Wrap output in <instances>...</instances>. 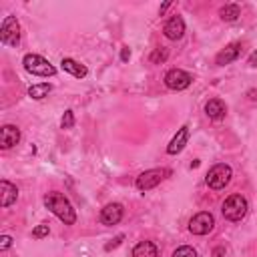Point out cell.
<instances>
[{"label":"cell","instance_id":"cell-6","mask_svg":"<svg viewBox=\"0 0 257 257\" xmlns=\"http://www.w3.org/2000/svg\"><path fill=\"white\" fill-rule=\"evenodd\" d=\"M0 40L4 46H16L20 40V24L16 20V16H6L2 20V28H0Z\"/></svg>","mask_w":257,"mask_h":257},{"label":"cell","instance_id":"cell-23","mask_svg":"<svg viewBox=\"0 0 257 257\" xmlns=\"http://www.w3.org/2000/svg\"><path fill=\"white\" fill-rule=\"evenodd\" d=\"M167 58V50L165 48H157L153 54H151V62H163Z\"/></svg>","mask_w":257,"mask_h":257},{"label":"cell","instance_id":"cell-12","mask_svg":"<svg viewBox=\"0 0 257 257\" xmlns=\"http://www.w3.org/2000/svg\"><path fill=\"white\" fill-rule=\"evenodd\" d=\"M187 141H189V126L183 124V126L177 131V135L171 139V143H169V147H167V153H169V155H177V153H181V151L185 149Z\"/></svg>","mask_w":257,"mask_h":257},{"label":"cell","instance_id":"cell-27","mask_svg":"<svg viewBox=\"0 0 257 257\" xmlns=\"http://www.w3.org/2000/svg\"><path fill=\"white\" fill-rule=\"evenodd\" d=\"M120 58H122V60H128V58H131V50H128V48H122Z\"/></svg>","mask_w":257,"mask_h":257},{"label":"cell","instance_id":"cell-11","mask_svg":"<svg viewBox=\"0 0 257 257\" xmlns=\"http://www.w3.org/2000/svg\"><path fill=\"white\" fill-rule=\"evenodd\" d=\"M18 141H20V131L14 124H4L0 131V147L6 151V149H12L14 145H18Z\"/></svg>","mask_w":257,"mask_h":257},{"label":"cell","instance_id":"cell-26","mask_svg":"<svg viewBox=\"0 0 257 257\" xmlns=\"http://www.w3.org/2000/svg\"><path fill=\"white\" fill-rule=\"evenodd\" d=\"M249 64H251V66H255V68H257V50H255V52H251V54H249Z\"/></svg>","mask_w":257,"mask_h":257},{"label":"cell","instance_id":"cell-18","mask_svg":"<svg viewBox=\"0 0 257 257\" xmlns=\"http://www.w3.org/2000/svg\"><path fill=\"white\" fill-rule=\"evenodd\" d=\"M50 90H52V84H50V82L32 84V86L28 88V96H30V98H36V100H40V98L48 96V92H50Z\"/></svg>","mask_w":257,"mask_h":257},{"label":"cell","instance_id":"cell-22","mask_svg":"<svg viewBox=\"0 0 257 257\" xmlns=\"http://www.w3.org/2000/svg\"><path fill=\"white\" fill-rule=\"evenodd\" d=\"M48 231H50V229H48V225H46V223H42V225H36V227L32 229V237H34V239L46 237V235H48Z\"/></svg>","mask_w":257,"mask_h":257},{"label":"cell","instance_id":"cell-24","mask_svg":"<svg viewBox=\"0 0 257 257\" xmlns=\"http://www.w3.org/2000/svg\"><path fill=\"white\" fill-rule=\"evenodd\" d=\"M10 245H12V237L10 235H2L0 237V251H6Z\"/></svg>","mask_w":257,"mask_h":257},{"label":"cell","instance_id":"cell-9","mask_svg":"<svg viewBox=\"0 0 257 257\" xmlns=\"http://www.w3.org/2000/svg\"><path fill=\"white\" fill-rule=\"evenodd\" d=\"M163 32L169 40H179L183 34H185V22L181 16H171L167 20V24L163 26Z\"/></svg>","mask_w":257,"mask_h":257},{"label":"cell","instance_id":"cell-5","mask_svg":"<svg viewBox=\"0 0 257 257\" xmlns=\"http://www.w3.org/2000/svg\"><path fill=\"white\" fill-rule=\"evenodd\" d=\"M169 175H171L169 169H149V171H145V173H141V175L137 177L135 185H137L139 191H151V189H155L161 181H165Z\"/></svg>","mask_w":257,"mask_h":257},{"label":"cell","instance_id":"cell-15","mask_svg":"<svg viewBox=\"0 0 257 257\" xmlns=\"http://www.w3.org/2000/svg\"><path fill=\"white\" fill-rule=\"evenodd\" d=\"M205 112H207L209 118L219 120V118L225 116V112H227V104H225L221 98H211V100L205 104Z\"/></svg>","mask_w":257,"mask_h":257},{"label":"cell","instance_id":"cell-4","mask_svg":"<svg viewBox=\"0 0 257 257\" xmlns=\"http://www.w3.org/2000/svg\"><path fill=\"white\" fill-rule=\"evenodd\" d=\"M22 64L34 76H54L56 74V68L46 58H42L40 54H26L22 58Z\"/></svg>","mask_w":257,"mask_h":257},{"label":"cell","instance_id":"cell-25","mask_svg":"<svg viewBox=\"0 0 257 257\" xmlns=\"http://www.w3.org/2000/svg\"><path fill=\"white\" fill-rule=\"evenodd\" d=\"M122 239H124V237H122V235H118V237H116V239H114L112 243H108V245H106L104 249H106V251H110L112 247H116V245H120V241H122Z\"/></svg>","mask_w":257,"mask_h":257},{"label":"cell","instance_id":"cell-7","mask_svg":"<svg viewBox=\"0 0 257 257\" xmlns=\"http://www.w3.org/2000/svg\"><path fill=\"white\" fill-rule=\"evenodd\" d=\"M213 227H215V219L209 211H201L193 215V219L189 221V231L193 235H207L213 231Z\"/></svg>","mask_w":257,"mask_h":257},{"label":"cell","instance_id":"cell-2","mask_svg":"<svg viewBox=\"0 0 257 257\" xmlns=\"http://www.w3.org/2000/svg\"><path fill=\"white\" fill-rule=\"evenodd\" d=\"M221 213L227 221H241L245 215H247V201L243 195H229L225 201H223V207H221Z\"/></svg>","mask_w":257,"mask_h":257},{"label":"cell","instance_id":"cell-13","mask_svg":"<svg viewBox=\"0 0 257 257\" xmlns=\"http://www.w3.org/2000/svg\"><path fill=\"white\" fill-rule=\"evenodd\" d=\"M239 52H241V44H239V42H233V44L225 46V48L215 56V62H217L219 66H225V64H229V62H233V60L239 56Z\"/></svg>","mask_w":257,"mask_h":257},{"label":"cell","instance_id":"cell-21","mask_svg":"<svg viewBox=\"0 0 257 257\" xmlns=\"http://www.w3.org/2000/svg\"><path fill=\"white\" fill-rule=\"evenodd\" d=\"M60 124H62V128H72V126H74V112H72V110H66V112L62 114Z\"/></svg>","mask_w":257,"mask_h":257},{"label":"cell","instance_id":"cell-10","mask_svg":"<svg viewBox=\"0 0 257 257\" xmlns=\"http://www.w3.org/2000/svg\"><path fill=\"white\" fill-rule=\"evenodd\" d=\"M122 205L118 203H108L106 207H102L100 211V221L102 225H116L120 219H122Z\"/></svg>","mask_w":257,"mask_h":257},{"label":"cell","instance_id":"cell-1","mask_svg":"<svg viewBox=\"0 0 257 257\" xmlns=\"http://www.w3.org/2000/svg\"><path fill=\"white\" fill-rule=\"evenodd\" d=\"M44 205L50 213H54L64 225H74L76 223V213L70 205V201L58 193V191H52V193H46L44 195Z\"/></svg>","mask_w":257,"mask_h":257},{"label":"cell","instance_id":"cell-19","mask_svg":"<svg viewBox=\"0 0 257 257\" xmlns=\"http://www.w3.org/2000/svg\"><path fill=\"white\" fill-rule=\"evenodd\" d=\"M239 14H241V10H239L237 4H225V6L219 10L221 20H225V22H233V20H237Z\"/></svg>","mask_w":257,"mask_h":257},{"label":"cell","instance_id":"cell-16","mask_svg":"<svg viewBox=\"0 0 257 257\" xmlns=\"http://www.w3.org/2000/svg\"><path fill=\"white\" fill-rule=\"evenodd\" d=\"M60 66H62V70L64 72H68V74H72V76H76V78H84L86 76V66L84 64H80V62H76L74 58H62V62H60Z\"/></svg>","mask_w":257,"mask_h":257},{"label":"cell","instance_id":"cell-28","mask_svg":"<svg viewBox=\"0 0 257 257\" xmlns=\"http://www.w3.org/2000/svg\"><path fill=\"white\" fill-rule=\"evenodd\" d=\"M223 253H225V249H223V247H217V249L213 251V255H215V257H221Z\"/></svg>","mask_w":257,"mask_h":257},{"label":"cell","instance_id":"cell-29","mask_svg":"<svg viewBox=\"0 0 257 257\" xmlns=\"http://www.w3.org/2000/svg\"><path fill=\"white\" fill-rule=\"evenodd\" d=\"M169 6H171V2H165V4H163V6H161V14H163V12H165V10H167V8H169Z\"/></svg>","mask_w":257,"mask_h":257},{"label":"cell","instance_id":"cell-20","mask_svg":"<svg viewBox=\"0 0 257 257\" xmlns=\"http://www.w3.org/2000/svg\"><path fill=\"white\" fill-rule=\"evenodd\" d=\"M173 257H197V251L189 245H181L173 251Z\"/></svg>","mask_w":257,"mask_h":257},{"label":"cell","instance_id":"cell-17","mask_svg":"<svg viewBox=\"0 0 257 257\" xmlns=\"http://www.w3.org/2000/svg\"><path fill=\"white\" fill-rule=\"evenodd\" d=\"M159 249L153 241H141L133 247V257H157Z\"/></svg>","mask_w":257,"mask_h":257},{"label":"cell","instance_id":"cell-3","mask_svg":"<svg viewBox=\"0 0 257 257\" xmlns=\"http://www.w3.org/2000/svg\"><path fill=\"white\" fill-rule=\"evenodd\" d=\"M231 177H233L231 167L225 165V163H219V165H215V167L209 169V173H207V177H205V183L209 185V189L221 191V189H225V187L229 185Z\"/></svg>","mask_w":257,"mask_h":257},{"label":"cell","instance_id":"cell-14","mask_svg":"<svg viewBox=\"0 0 257 257\" xmlns=\"http://www.w3.org/2000/svg\"><path fill=\"white\" fill-rule=\"evenodd\" d=\"M0 193H2V199H0V205H2V207H10V205L18 199V189H16V185H12V183L6 181V179L0 181Z\"/></svg>","mask_w":257,"mask_h":257},{"label":"cell","instance_id":"cell-8","mask_svg":"<svg viewBox=\"0 0 257 257\" xmlns=\"http://www.w3.org/2000/svg\"><path fill=\"white\" fill-rule=\"evenodd\" d=\"M191 82H193V76L187 70H181V68H171L165 74V84L171 90H185Z\"/></svg>","mask_w":257,"mask_h":257}]
</instances>
